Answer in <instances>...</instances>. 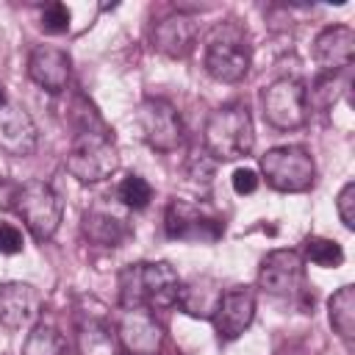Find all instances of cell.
<instances>
[{
	"instance_id": "6da1fadb",
	"label": "cell",
	"mask_w": 355,
	"mask_h": 355,
	"mask_svg": "<svg viewBox=\"0 0 355 355\" xmlns=\"http://www.w3.org/2000/svg\"><path fill=\"white\" fill-rule=\"evenodd\" d=\"M178 291H180V277L166 261L130 263L119 272V305H122V311L172 308L178 302Z\"/></svg>"
},
{
	"instance_id": "7a4b0ae2",
	"label": "cell",
	"mask_w": 355,
	"mask_h": 355,
	"mask_svg": "<svg viewBox=\"0 0 355 355\" xmlns=\"http://www.w3.org/2000/svg\"><path fill=\"white\" fill-rule=\"evenodd\" d=\"M202 144L214 161H239L250 155L255 144L250 108L244 103H225L211 111L202 128Z\"/></svg>"
},
{
	"instance_id": "3957f363",
	"label": "cell",
	"mask_w": 355,
	"mask_h": 355,
	"mask_svg": "<svg viewBox=\"0 0 355 355\" xmlns=\"http://www.w3.org/2000/svg\"><path fill=\"white\" fill-rule=\"evenodd\" d=\"M67 169L80 183H100L119 169V153L111 130H80L67 153Z\"/></svg>"
},
{
	"instance_id": "277c9868",
	"label": "cell",
	"mask_w": 355,
	"mask_h": 355,
	"mask_svg": "<svg viewBox=\"0 0 355 355\" xmlns=\"http://www.w3.org/2000/svg\"><path fill=\"white\" fill-rule=\"evenodd\" d=\"M252 64V50L244 31L233 22L216 25L205 44V69L222 83H239Z\"/></svg>"
},
{
	"instance_id": "5b68a950",
	"label": "cell",
	"mask_w": 355,
	"mask_h": 355,
	"mask_svg": "<svg viewBox=\"0 0 355 355\" xmlns=\"http://www.w3.org/2000/svg\"><path fill=\"white\" fill-rule=\"evenodd\" d=\"M261 175L266 178V183L275 191L297 194V191H305L313 186L316 164L305 147L283 144V147H272V150H266V155H261Z\"/></svg>"
},
{
	"instance_id": "8992f818",
	"label": "cell",
	"mask_w": 355,
	"mask_h": 355,
	"mask_svg": "<svg viewBox=\"0 0 355 355\" xmlns=\"http://www.w3.org/2000/svg\"><path fill=\"white\" fill-rule=\"evenodd\" d=\"M14 211L22 216L25 227L33 233L36 241L53 239L61 225V216H64L61 197L44 180H28L25 186H19Z\"/></svg>"
},
{
	"instance_id": "52a82bcc",
	"label": "cell",
	"mask_w": 355,
	"mask_h": 355,
	"mask_svg": "<svg viewBox=\"0 0 355 355\" xmlns=\"http://www.w3.org/2000/svg\"><path fill=\"white\" fill-rule=\"evenodd\" d=\"M164 227L169 239H180V241H216L225 233L222 219L208 205L178 197L166 205Z\"/></svg>"
},
{
	"instance_id": "ba28073f",
	"label": "cell",
	"mask_w": 355,
	"mask_h": 355,
	"mask_svg": "<svg viewBox=\"0 0 355 355\" xmlns=\"http://www.w3.org/2000/svg\"><path fill=\"white\" fill-rule=\"evenodd\" d=\"M139 125L144 141L155 153H175L183 144V122L178 108L164 97H147L139 105Z\"/></svg>"
},
{
	"instance_id": "9c48e42d",
	"label": "cell",
	"mask_w": 355,
	"mask_h": 355,
	"mask_svg": "<svg viewBox=\"0 0 355 355\" xmlns=\"http://www.w3.org/2000/svg\"><path fill=\"white\" fill-rule=\"evenodd\" d=\"M263 116L277 130H294L308 119L305 83L297 78H280L263 92Z\"/></svg>"
},
{
	"instance_id": "30bf717a",
	"label": "cell",
	"mask_w": 355,
	"mask_h": 355,
	"mask_svg": "<svg viewBox=\"0 0 355 355\" xmlns=\"http://www.w3.org/2000/svg\"><path fill=\"white\" fill-rule=\"evenodd\" d=\"M258 286L272 297H305V266L297 250H272L258 269Z\"/></svg>"
},
{
	"instance_id": "8fae6325",
	"label": "cell",
	"mask_w": 355,
	"mask_h": 355,
	"mask_svg": "<svg viewBox=\"0 0 355 355\" xmlns=\"http://www.w3.org/2000/svg\"><path fill=\"white\" fill-rule=\"evenodd\" d=\"M252 316H255V294H252V288L233 286V288L222 291V300H219L211 322H214L216 336L222 341H233L252 324Z\"/></svg>"
},
{
	"instance_id": "7c38bea8",
	"label": "cell",
	"mask_w": 355,
	"mask_h": 355,
	"mask_svg": "<svg viewBox=\"0 0 355 355\" xmlns=\"http://www.w3.org/2000/svg\"><path fill=\"white\" fill-rule=\"evenodd\" d=\"M116 338L125 355H158L164 333L147 308H133V311H122Z\"/></svg>"
},
{
	"instance_id": "4fadbf2b",
	"label": "cell",
	"mask_w": 355,
	"mask_h": 355,
	"mask_svg": "<svg viewBox=\"0 0 355 355\" xmlns=\"http://www.w3.org/2000/svg\"><path fill=\"white\" fill-rule=\"evenodd\" d=\"M42 313V294L22 280H11L0 286V324L8 330L31 327Z\"/></svg>"
},
{
	"instance_id": "5bb4252c",
	"label": "cell",
	"mask_w": 355,
	"mask_h": 355,
	"mask_svg": "<svg viewBox=\"0 0 355 355\" xmlns=\"http://www.w3.org/2000/svg\"><path fill=\"white\" fill-rule=\"evenodd\" d=\"M69 72H72V61H69L67 50L53 47V44H39L31 50L28 75L44 92H50V94L64 92L69 83Z\"/></svg>"
},
{
	"instance_id": "9a60e30c",
	"label": "cell",
	"mask_w": 355,
	"mask_h": 355,
	"mask_svg": "<svg viewBox=\"0 0 355 355\" xmlns=\"http://www.w3.org/2000/svg\"><path fill=\"white\" fill-rule=\"evenodd\" d=\"M36 141L39 133L31 114L19 103H6L0 108V150L14 158H25L36 150Z\"/></svg>"
},
{
	"instance_id": "2e32d148",
	"label": "cell",
	"mask_w": 355,
	"mask_h": 355,
	"mask_svg": "<svg viewBox=\"0 0 355 355\" xmlns=\"http://www.w3.org/2000/svg\"><path fill=\"white\" fill-rule=\"evenodd\" d=\"M313 58L324 72H344L355 58V31L349 25H330L313 39Z\"/></svg>"
},
{
	"instance_id": "e0dca14e",
	"label": "cell",
	"mask_w": 355,
	"mask_h": 355,
	"mask_svg": "<svg viewBox=\"0 0 355 355\" xmlns=\"http://www.w3.org/2000/svg\"><path fill=\"white\" fill-rule=\"evenodd\" d=\"M194 42H197V22H194V17H189L183 11L158 19L153 28V47L169 58L189 55Z\"/></svg>"
},
{
	"instance_id": "ac0fdd59",
	"label": "cell",
	"mask_w": 355,
	"mask_h": 355,
	"mask_svg": "<svg viewBox=\"0 0 355 355\" xmlns=\"http://www.w3.org/2000/svg\"><path fill=\"white\" fill-rule=\"evenodd\" d=\"M222 283L214 280V277H191L189 283H180V291H178V302L183 313L194 316V319H211L219 300H222Z\"/></svg>"
},
{
	"instance_id": "d6986e66",
	"label": "cell",
	"mask_w": 355,
	"mask_h": 355,
	"mask_svg": "<svg viewBox=\"0 0 355 355\" xmlns=\"http://www.w3.org/2000/svg\"><path fill=\"white\" fill-rule=\"evenodd\" d=\"M83 236L92 244L100 247H116L119 241H125L130 236V227L122 216L105 211V208H92L83 214Z\"/></svg>"
},
{
	"instance_id": "ffe728a7",
	"label": "cell",
	"mask_w": 355,
	"mask_h": 355,
	"mask_svg": "<svg viewBox=\"0 0 355 355\" xmlns=\"http://www.w3.org/2000/svg\"><path fill=\"white\" fill-rule=\"evenodd\" d=\"M327 316H330V327L349 344L355 336V286L347 283L330 297Z\"/></svg>"
},
{
	"instance_id": "44dd1931",
	"label": "cell",
	"mask_w": 355,
	"mask_h": 355,
	"mask_svg": "<svg viewBox=\"0 0 355 355\" xmlns=\"http://www.w3.org/2000/svg\"><path fill=\"white\" fill-rule=\"evenodd\" d=\"M347 72V69H344ZM344 72H322L311 89H305V103L308 108H319V111H327L338 103V97L344 94L347 89V78Z\"/></svg>"
},
{
	"instance_id": "7402d4cb",
	"label": "cell",
	"mask_w": 355,
	"mask_h": 355,
	"mask_svg": "<svg viewBox=\"0 0 355 355\" xmlns=\"http://www.w3.org/2000/svg\"><path fill=\"white\" fill-rule=\"evenodd\" d=\"M119 338L103 319H89V324H80V352L83 355H116Z\"/></svg>"
},
{
	"instance_id": "603a6c76",
	"label": "cell",
	"mask_w": 355,
	"mask_h": 355,
	"mask_svg": "<svg viewBox=\"0 0 355 355\" xmlns=\"http://www.w3.org/2000/svg\"><path fill=\"white\" fill-rule=\"evenodd\" d=\"M22 355H69V344L55 327L36 324L25 338Z\"/></svg>"
},
{
	"instance_id": "cb8c5ba5",
	"label": "cell",
	"mask_w": 355,
	"mask_h": 355,
	"mask_svg": "<svg viewBox=\"0 0 355 355\" xmlns=\"http://www.w3.org/2000/svg\"><path fill=\"white\" fill-rule=\"evenodd\" d=\"M305 258L316 266H324V269H336L344 263V250L338 241L333 239H322V236H308L305 239Z\"/></svg>"
},
{
	"instance_id": "d4e9b609",
	"label": "cell",
	"mask_w": 355,
	"mask_h": 355,
	"mask_svg": "<svg viewBox=\"0 0 355 355\" xmlns=\"http://www.w3.org/2000/svg\"><path fill=\"white\" fill-rule=\"evenodd\" d=\"M116 200H119L125 208L141 211V208H147L150 200H153V186H150L141 175H128V178H122V183L116 186Z\"/></svg>"
},
{
	"instance_id": "484cf974",
	"label": "cell",
	"mask_w": 355,
	"mask_h": 355,
	"mask_svg": "<svg viewBox=\"0 0 355 355\" xmlns=\"http://www.w3.org/2000/svg\"><path fill=\"white\" fill-rule=\"evenodd\" d=\"M69 19H72V14H69V8L64 3H50L42 11V31L50 33V36L67 33L69 31Z\"/></svg>"
},
{
	"instance_id": "4316f807",
	"label": "cell",
	"mask_w": 355,
	"mask_h": 355,
	"mask_svg": "<svg viewBox=\"0 0 355 355\" xmlns=\"http://www.w3.org/2000/svg\"><path fill=\"white\" fill-rule=\"evenodd\" d=\"M336 211L341 216V225L347 230H355V183H344V189L338 191V200H336Z\"/></svg>"
},
{
	"instance_id": "83f0119b",
	"label": "cell",
	"mask_w": 355,
	"mask_h": 355,
	"mask_svg": "<svg viewBox=\"0 0 355 355\" xmlns=\"http://www.w3.org/2000/svg\"><path fill=\"white\" fill-rule=\"evenodd\" d=\"M22 247H25L22 230L8 222H0V255H17L22 252Z\"/></svg>"
},
{
	"instance_id": "f1b7e54d",
	"label": "cell",
	"mask_w": 355,
	"mask_h": 355,
	"mask_svg": "<svg viewBox=\"0 0 355 355\" xmlns=\"http://www.w3.org/2000/svg\"><path fill=\"white\" fill-rule=\"evenodd\" d=\"M230 183H233V191L236 194H241V197L244 194H252L258 189V172L250 169V166H239V169H233Z\"/></svg>"
},
{
	"instance_id": "f546056e",
	"label": "cell",
	"mask_w": 355,
	"mask_h": 355,
	"mask_svg": "<svg viewBox=\"0 0 355 355\" xmlns=\"http://www.w3.org/2000/svg\"><path fill=\"white\" fill-rule=\"evenodd\" d=\"M17 191H19V183H11V180L0 178V211L14 208V202H17Z\"/></svg>"
},
{
	"instance_id": "4dcf8cb0",
	"label": "cell",
	"mask_w": 355,
	"mask_h": 355,
	"mask_svg": "<svg viewBox=\"0 0 355 355\" xmlns=\"http://www.w3.org/2000/svg\"><path fill=\"white\" fill-rule=\"evenodd\" d=\"M6 103H8V97H6V89H3V86H0V108H3V105H6Z\"/></svg>"
}]
</instances>
